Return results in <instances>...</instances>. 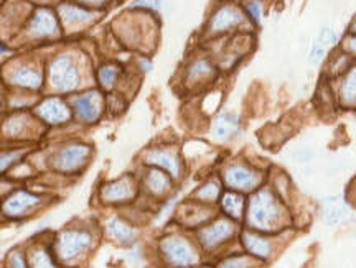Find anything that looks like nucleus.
<instances>
[{
	"label": "nucleus",
	"instance_id": "nucleus-12",
	"mask_svg": "<svg viewBox=\"0 0 356 268\" xmlns=\"http://www.w3.org/2000/svg\"><path fill=\"white\" fill-rule=\"evenodd\" d=\"M226 186L236 191H252L259 186L261 175L251 167L243 163H233L222 171Z\"/></svg>",
	"mask_w": 356,
	"mask_h": 268
},
{
	"label": "nucleus",
	"instance_id": "nucleus-22",
	"mask_svg": "<svg viewBox=\"0 0 356 268\" xmlns=\"http://www.w3.org/2000/svg\"><path fill=\"white\" fill-rule=\"evenodd\" d=\"M215 74V68L211 66V62L204 58H200V60H195L188 66L185 74V81L190 86H197V84H203L204 81L213 78Z\"/></svg>",
	"mask_w": 356,
	"mask_h": 268
},
{
	"label": "nucleus",
	"instance_id": "nucleus-19",
	"mask_svg": "<svg viewBox=\"0 0 356 268\" xmlns=\"http://www.w3.org/2000/svg\"><path fill=\"white\" fill-rule=\"evenodd\" d=\"M173 178L163 169L149 167L144 175V187L155 198H162L172 190Z\"/></svg>",
	"mask_w": 356,
	"mask_h": 268
},
{
	"label": "nucleus",
	"instance_id": "nucleus-4",
	"mask_svg": "<svg viewBox=\"0 0 356 268\" xmlns=\"http://www.w3.org/2000/svg\"><path fill=\"white\" fill-rule=\"evenodd\" d=\"M159 252L167 265L172 268H191L200 262L197 249L181 235L163 237L159 244Z\"/></svg>",
	"mask_w": 356,
	"mask_h": 268
},
{
	"label": "nucleus",
	"instance_id": "nucleus-9",
	"mask_svg": "<svg viewBox=\"0 0 356 268\" xmlns=\"http://www.w3.org/2000/svg\"><path fill=\"white\" fill-rule=\"evenodd\" d=\"M26 33L32 38L47 40L55 38L61 33V22L58 12L51 7H38L30 13L29 22H26Z\"/></svg>",
	"mask_w": 356,
	"mask_h": 268
},
{
	"label": "nucleus",
	"instance_id": "nucleus-8",
	"mask_svg": "<svg viewBox=\"0 0 356 268\" xmlns=\"http://www.w3.org/2000/svg\"><path fill=\"white\" fill-rule=\"evenodd\" d=\"M42 122L25 110H17L3 119L0 127V135L8 140H26L42 133Z\"/></svg>",
	"mask_w": 356,
	"mask_h": 268
},
{
	"label": "nucleus",
	"instance_id": "nucleus-23",
	"mask_svg": "<svg viewBox=\"0 0 356 268\" xmlns=\"http://www.w3.org/2000/svg\"><path fill=\"white\" fill-rule=\"evenodd\" d=\"M241 239H243L244 249H246L248 253H251L252 257L261 258V260L270 257L273 245H270V242L267 239L261 237V235L254 234V232H243Z\"/></svg>",
	"mask_w": 356,
	"mask_h": 268
},
{
	"label": "nucleus",
	"instance_id": "nucleus-11",
	"mask_svg": "<svg viewBox=\"0 0 356 268\" xmlns=\"http://www.w3.org/2000/svg\"><path fill=\"white\" fill-rule=\"evenodd\" d=\"M137 194L136 180L131 175H126L118 180L102 185L99 198L104 204H124L131 203Z\"/></svg>",
	"mask_w": 356,
	"mask_h": 268
},
{
	"label": "nucleus",
	"instance_id": "nucleus-41",
	"mask_svg": "<svg viewBox=\"0 0 356 268\" xmlns=\"http://www.w3.org/2000/svg\"><path fill=\"white\" fill-rule=\"evenodd\" d=\"M33 2H38V3H50L53 0H33Z\"/></svg>",
	"mask_w": 356,
	"mask_h": 268
},
{
	"label": "nucleus",
	"instance_id": "nucleus-31",
	"mask_svg": "<svg viewBox=\"0 0 356 268\" xmlns=\"http://www.w3.org/2000/svg\"><path fill=\"white\" fill-rule=\"evenodd\" d=\"M127 107V102H126V97L122 96V94H118V92H111L108 97H106V110H109L111 114L118 115L126 110Z\"/></svg>",
	"mask_w": 356,
	"mask_h": 268
},
{
	"label": "nucleus",
	"instance_id": "nucleus-14",
	"mask_svg": "<svg viewBox=\"0 0 356 268\" xmlns=\"http://www.w3.org/2000/svg\"><path fill=\"white\" fill-rule=\"evenodd\" d=\"M40 204H42L40 196L29 193V191L25 190H17L2 203V214L10 219L24 217L32 211V209L38 208Z\"/></svg>",
	"mask_w": 356,
	"mask_h": 268
},
{
	"label": "nucleus",
	"instance_id": "nucleus-33",
	"mask_svg": "<svg viewBox=\"0 0 356 268\" xmlns=\"http://www.w3.org/2000/svg\"><path fill=\"white\" fill-rule=\"evenodd\" d=\"M8 267L10 268H30V263L26 260L24 252H12L8 257Z\"/></svg>",
	"mask_w": 356,
	"mask_h": 268
},
{
	"label": "nucleus",
	"instance_id": "nucleus-36",
	"mask_svg": "<svg viewBox=\"0 0 356 268\" xmlns=\"http://www.w3.org/2000/svg\"><path fill=\"white\" fill-rule=\"evenodd\" d=\"M350 65V58L348 56H346V55H340V56H338L337 58V60L335 61H333L332 62V71H333V73H341V71H345V68H346V66H348Z\"/></svg>",
	"mask_w": 356,
	"mask_h": 268
},
{
	"label": "nucleus",
	"instance_id": "nucleus-35",
	"mask_svg": "<svg viewBox=\"0 0 356 268\" xmlns=\"http://www.w3.org/2000/svg\"><path fill=\"white\" fill-rule=\"evenodd\" d=\"M162 6V0H136L134 8H144V10H159Z\"/></svg>",
	"mask_w": 356,
	"mask_h": 268
},
{
	"label": "nucleus",
	"instance_id": "nucleus-34",
	"mask_svg": "<svg viewBox=\"0 0 356 268\" xmlns=\"http://www.w3.org/2000/svg\"><path fill=\"white\" fill-rule=\"evenodd\" d=\"M244 10H246L248 17L252 22H254L256 25L259 24V22H261V6H259V2H256V0H251V2L246 3Z\"/></svg>",
	"mask_w": 356,
	"mask_h": 268
},
{
	"label": "nucleus",
	"instance_id": "nucleus-6",
	"mask_svg": "<svg viewBox=\"0 0 356 268\" xmlns=\"http://www.w3.org/2000/svg\"><path fill=\"white\" fill-rule=\"evenodd\" d=\"M73 117L81 125H95L106 112V97L97 89L74 94L70 101Z\"/></svg>",
	"mask_w": 356,
	"mask_h": 268
},
{
	"label": "nucleus",
	"instance_id": "nucleus-27",
	"mask_svg": "<svg viewBox=\"0 0 356 268\" xmlns=\"http://www.w3.org/2000/svg\"><path fill=\"white\" fill-rule=\"evenodd\" d=\"M221 194V187L220 183L216 181H208L204 183L203 186H200L195 193V199L200 201V203L208 204V203H215V201L220 198Z\"/></svg>",
	"mask_w": 356,
	"mask_h": 268
},
{
	"label": "nucleus",
	"instance_id": "nucleus-7",
	"mask_svg": "<svg viewBox=\"0 0 356 268\" xmlns=\"http://www.w3.org/2000/svg\"><path fill=\"white\" fill-rule=\"evenodd\" d=\"M33 114L44 127H66L74 120L71 104L58 94L44 97L35 104Z\"/></svg>",
	"mask_w": 356,
	"mask_h": 268
},
{
	"label": "nucleus",
	"instance_id": "nucleus-2",
	"mask_svg": "<svg viewBox=\"0 0 356 268\" xmlns=\"http://www.w3.org/2000/svg\"><path fill=\"white\" fill-rule=\"evenodd\" d=\"M280 219H282V209H280L275 196L269 190L257 191L251 198V203H249V226L257 231L270 232L277 229Z\"/></svg>",
	"mask_w": 356,
	"mask_h": 268
},
{
	"label": "nucleus",
	"instance_id": "nucleus-5",
	"mask_svg": "<svg viewBox=\"0 0 356 268\" xmlns=\"http://www.w3.org/2000/svg\"><path fill=\"white\" fill-rule=\"evenodd\" d=\"M95 244L91 232L84 229H66L60 232L55 242V253L61 263H71L81 258Z\"/></svg>",
	"mask_w": 356,
	"mask_h": 268
},
{
	"label": "nucleus",
	"instance_id": "nucleus-29",
	"mask_svg": "<svg viewBox=\"0 0 356 268\" xmlns=\"http://www.w3.org/2000/svg\"><path fill=\"white\" fill-rule=\"evenodd\" d=\"M26 151L24 149L17 150H8V151H0V175L6 173L12 167H15L17 163L24 160Z\"/></svg>",
	"mask_w": 356,
	"mask_h": 268
},
{
	"label": "nucleus",
	"instance_id": "nucleus-3",
	"mask_svg": "<svg viewBox=\"0 0 356 268\" xmlns=\"http://www.w3.org/2000/svg\"><path fill=\"white\" fill-rule=\"evenodd\" d=\"M92 156V146L83 140L66 142L53 153L51 163L56 171L63 175H74L86 167Z\"/></svg>",
	"mask_w": 356,
	"mask_h": 268
},
{
	"label": "nucleus",
	"instance_id": "nucleus-10",
	"mask_svg": "<svg viewBox=\"0 0 356 268\" xmlns=\"http://www.w3.org/2000/svg\"><path fill=\"white\" fill-rule=\"evenodd\" d=\"M142 160H144V165H147V167H155L167 171L173 180L181 176L184 163H181L178 151L173 150L172 146H150V149L145 150Z\"/></svg>",
	"mask_w": 356,
	"mask_h": 268
},
{
	"label": "nucleus",
	"instance_id": "nucleus-28",
	"mask_svg": "<svg viewBox=\"0 0 356 268\" xmlns=\"http://www.w3.org/2000/svg\"><path fill=\"white\" fill-rule=\"evenodd\" d=\"M341 99L345 104L356 106V68H353L341 84Z\"/></svg>",
	"mask_w": 356,
	"mask_h": 268
},
{
	"label": "nucleus",
	"instance_id": "nucleus-43",
	"mask_svg": "<svg viewBox=\"0 0 356 268\" xmlns=\"http://www.w3.org/2000/svg\"><path fill=\"white\" fill-rule=\"evenodd\" d=\"M2 106H3V101H2V97H0V112H2Z\"/></svg>",
	"mask_w": 356,
	"mask_h": 268
},
{
	"label": "nucleus",
	"instance_id": "nucleus-24",
	"mask_svg": "<svg viewBox=\"0 0 356 268\" xmlns=\"http://www.w3.org/2000/svg\"><path fill=\"white\" fill-rule=\"evenodd\" d=\"M122 79V66H119L118 62H106V65L99 66L97 69V81L102 89H113L121 83Z\"/></svg>",
	"mask_w": 356,
	"mask_h": 268
},
{
	"label": "nucleus",
	"instance_id": "nucleus-42",
	"mask_svg": "<svg viewBox=\"0 0 356 268\" xmlns=\"http://www.w3.org/2000/svg\"><path fill=\"white\" fill-rule=\"evenodd\" d=\"M351 31H353V33H356V20L353 22V25H351Z\"/></svg>",
	"mask_w": 356,
	"mask_h": 268
},
{
	"label": "nucleus",
	"instance_id": "nucleus-38",
	"mask_svg": "<svg viewBox=\"0 0 356 268\" xmlns=\"http://www.w3.org/2000/svg\"><path fill=\"white\" fill-rule=\"evenodd\" d=\"M137 66H139V68L144 71V73H149V71L154 68L152 61H150L149 58H145V56H140L139 60H137Z\"/></svg>",
	"mask_w": 356,
	"mask_h": 268
},
{
	"label": "nucleus",
	"instance_id": "nucleus-1",
	"mask_svg": "<svg viewBox=\"0 0 356 268\" xmlns=\"http://www.w3.org/2000/svg\"><path fill=\"white\" fill-rule=\"evenodd\" d=\"M47 78L50 87L58 96L76 92L83 81L78 58L73 53H58L48 62Z\"/></svg>",
	"mask_w": 356,
	"mask_h": 268
},
{
	"label": "nucleus",
	"instance_id": "nucleus-30",
	"mask_svg": "<svg viewBox=\"0 0 356 268\" xmlns=\"http://www.w3.org/2000/svg\"><path fill=\"white\" fill-rule=\"evenodd\" d=\"M30 268H58V265L47 249L38 247L33 250L32 257H30Z\"/></svg>",
	"mask_w": 356,
	"mask_h": 268
},
{
	"label": "nucleus",
	"instance_id": "nucleus-40",
	"mask_svg": "<svg viewBox=\"0 0 356 268\" xmlns=\"http://www.w3.org/2000/svg\"><path fill=\"white\" fill-rule=\"evenodd\" d=\"M3 53H8V47H6L3 43H0V55H3Z\"/></svg>",
	"mask_w": 356,
	"mask_h": 268
},
{
	"label": "nucleus",
	"instance_id": "nucleus-39",
	"mask_svg": "<svg viewBox=\"0 0 356 268\" xmlns=\"http://www.w3.org/2000/svg\"><path fill=\"white\" fill-rule=\"evenodd\" d=\"M345 48H346V51H350L351 55H355V56H356V37L346 40Z\"/></svg>",
	"mask_w": 356,
	"mask_h": 268
},
{
	"label": "nucleus",
	"instance_id": "nucleus-17",
	"mask_svg": "<svg viewBox=\"0 0 356 268\" xmlns=\"http://www.w3.org/2000/svg\"><path fill=\"white\" fill-rule=\"evenodd\" d=\"M58 17L65 26L74 28V26L89 25L91 22H95L99 17V12L76 2H65L58 7Z\"/></svg>",
	"mask_w": 356,
	"mask_h": 268
},
{
	"label": "nucleus",
	"instance_id": "nucleus-16",
	"mask_svg": "<svg viewBox=\"0 0 356 268\" xmlns=\"http://www.w3.org/2000/svg\"><path fill=\"white\" fill-rule=\"evenodd\" d=\"M244 22V13L236 6L226 3V6L218 7L213 12L210 22H208V33L221 35L239 26Z\"/></svg>",
	"mask_w": 356,
	"mask_h": 268
},
{
	"label": "nucleus",
	"instance_id": "nucleus-37",
	"mask_svg": "<svg viewBox=\"0 0 356 268\" xmlns=\"http://www.w3.org/2000/svg\"><path fill=\"white\" fill-rule=\"evenodd\" d=\"M73 2L81 3V6L86 7H101V6H108V3L113 2V0H73Z\"/></svg>",
	"mask_w": 356,
	"mask_h": 268
},
{
	"label": "nucleus",
	"instance_id": "nucleus-20",
	"mask_svg": "<svg viewBox=\"0 0 356 268\" xmlns=\"http://www.w3.org/2000/svg\"><path fill=\"white\" fill-rule=\"evenodd\" d=\"M108 235L118 244L132 245L137 239V231L121 217H114L108 222Z\"/></svg>",
	"mask_w": 356,
	"mask_h": 268
},
{
	"label": "nucleus",
	"instance_id": "nucleus-13",
	"mask_svg": "<svg viewBox=\"0 0 356 268\" xmlns=\"http://www.w3.org/2000/svg\"><path fill=\"white\" fill-rule=\"evenodd\" d=\"M8 83L25 91H40L44 84V74L32 62H20L8 73Z\"/></svg>",
	"mask_w": 356,
	"mask_h": 268
},
{
	"label": "nucleus",
	"instance_id": "nucleus-26",
	"mask_svg": "<svg viewBox=\"0 0 356 268\" xmlns=\"http://www.w3.org/2000/svg\"><path fill=\"white\" fill-rule=\"evenodd\" d=\"M221 208L231 219H234V221L238 219L239 221L244 214V198L239 193L228 191V193L222 194Z\"/></svg>",
	"mask_w": 356,
	"mask_h": 268
},
{
	"label": "nucleus",
	"instance_id": "nucleus-21",
	"mask_svg": "<svg viewBox=\"0 0 356 268\" xmlns=\"http://www.w3.org/2000/svg\"><path fill=\"white\" fill-rule=\"evenodd\" d=\"M337 42H338V35L335 31L330 28L320 30V33L317 35V38H315L314 47H312V51H310L312 65H318V62L325 58V55H327V51L330 50L332 47H335Z\"/></svg>",
	"mask_w": 356,
	"mask_h": 268
},
{
	"label": "nucleus",
	"instance_id": "nucleus-18",
	"mask_svg": "<svg viewBox=\"0 0 356 268\" xmlns=\"http://www.w3.org/2000/svg\"><path fill=\"white\" fill-rule=\"evenodd\" d=\"M241 128V119L234 112H221L211 122V135L220 142H228L236 137Z\"/></svg>",
	"mask_w": 356,
	"mask_h": 268
},
{
	"label": "nucleus",
	"instance_id": "nucleus-25",
	"mask_svg": "<svg viewBox=\"0 0 356 268\" xmlns=\"http://www.w3.org/2000/svg\"><path fill=\"white\" fill-rule=\"evenodd\" d=\"M346 214H348V208L338 199H328L322 209V219L330 226L340 224L346 217Z\"/></svg>",
	"mask_w": 356,
	"mask_h": 268
},
{
	"label": "nucleus",
	"instance_id": "nucleus-15",
	"mask_svg": "<svg viewBox=\"0 0 356 268\" xmlns=\"http://www.w3.org/2000/svg\"><path fill=\"white\" fill-rule=\"evenodd\" d=\"M234 232L236 226L233 224V221H229V219H218L213 224L203 227L200 231L198 239L204 249L213 250L225 242H228L234 235Z\"/></svg>",
	"mask_w": 356,
	"mask_h": 268
},
{
	"label": "nucleus",
	"instance_id": "nucleus-32",
	"mask_svg": "<svg viewBox=\"0 0 356 268\" xmlns=\"http://www.w3.org/2000/svg\"><path fill=\"white\" fill-rule=\"evenodd\" d=\"M254 267V262H252L251 257L246 256H238V257H229L226 260L220 262L218 268H252Z\"/></svg>",
	"mask_w": 356,
	"mask_h": 268
}]
</instances>
